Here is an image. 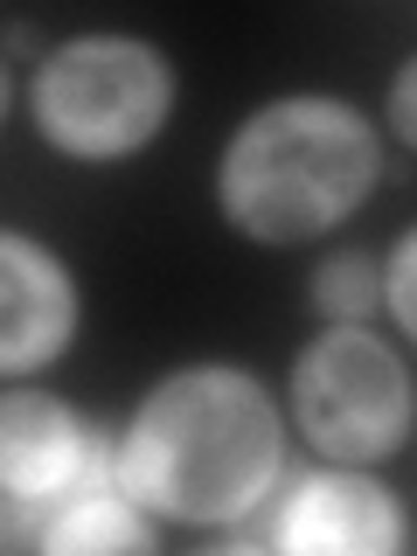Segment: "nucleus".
<instances>
[{"mask_svg": "<svg viewBox=\"0 0 417 556\" xmlns=\"http://www.w3.org/2000/svg\"><path fill=\"white\" fill-rule=\"evenodd\" d=\"M98 486L91 439L77 431V417L42 404V396H14L8 404V515L22 529L42 508H70L77 494Z\"/></svg>", "mask_w": 417, "mask_h": 556, "instance_id": "5", "label": "nucleus"}, {"mask_svg": "<svg viewBox=\"0 0 417 556\" xmlns=\"http://www.w3.org/2000/svg\"><path fill=\"white\" fill-rule=\"evenodd\" d=\"M271 543L300 549V556H382V549H396V508L369 480L313 473L292 486Z\"/></svg>", "mask_w": 417, "mask_h": 556, "instance_id": "6", "label": "nucleus"}, {"mask_svg": "<svg viewBox=\"0 0 417 556\" xmlns=\"http://www.w3.org/2000/svg\"><path fill=\"white\" fill-rule=\"evenodd\" d=\"M42 132L70 153H126L167 112V70L139 42H70L35 91Z\"/></svg>", "mask_w": 417, "mask_h": 556, "instance_id": "3", "label": "nucleus"}, {"mask_svg": "<svg viewBox=\"0 0 417 556\" xmlns=\"http://www.w3.org/2000/svg\"><path fill=\"white\" fill-rule=\"evenodd\" d=\"M0 265H8V341H0V355H8V369L49 362L70 334V286L22 237L0 243Z\"/></svg>", "mask_w": 417, "mask_h": 556, "instance_id": "7", "label": "nucleus"}, {"mask_svg": "<svg viewBox=\"0 0 417 556\" xmlns=\"http://www.w3.org/2000/svg\"><path fill=\"white\" fill-rule=\"evenodd\" d=\"M300 425L313 431V445L341 452V459H376L404 439L410 390L396 355L369 334H327L300 362Z\"/></svg>", "mask_w": 417, "mask_h": 556, "instance_id": "4", "label": "nucleus"}, {"mask_svg": "<svg viewBox=\"0 0 417 556\" xmlns=\"http://www.w3.org/2000/svg\"><path fill=\"white\" fill-rule=\"evenodd\" d=\"M390 306H396V320L417 334V237L396 251V265H390Z\"/></svg>", "mask_w": 417, "mask_h": 556, "instance_id": "10", "label": "nucleus"}, {"mask_svg": "<svg viewBox=\"0 0 417 556\" xmlns=\"http://www.w3.org/2000/svg\"><path fill=\"white\" fill-rule=\"evenodd\" d=\"M376 174V147L355 112L320 98L271 104L237 132L223 161V208L251 237H306L362 202Z\"/></svg>", "mask_w": 417, "mask_h": 556, "instance_id": "2", "label": "nucleus"}, {"mask_svg": "<svg viewBox=\"0 0 417 556\" xmlns=\"http://www.w3.org/2000/svg\"><path fill=\"white\" fill-rule=\"evenodd\" d=\"M313 300L334 313V320H355V313H369V300H376V271L362 265V257H334V265L320 271V286H313Z\"/></svg>", "mask_w": 417, "mask_h": 556, "instance_id": "9", "label": "nucleus"}, {"mask_svg": "<svg viewBox=\"0 0 417 556\" xmlns=\"http://www.w3.org/2000/svg\"><path fill=\"white\" fill-rule=\"evenodd\" d=\"M35 543H49V549H147V529H139V515L98 480L91 494H77L56 521H42Z\"/></svg>", "mask_w": 417, "mask_h": 556, "instance_id": "8", "label": "nucleus"}, {"mask_svg": "<svg viewBox=\"0 0 417 556\" xmlns=\"http://www.w3.org/2000/svg\"><path fill=\"white\" fill-rule=\"evenodd\" d=\"M118 473L139 501L181 515L223 521L265 501L278 473V425L257 382L230 369H195L153 390V404L132 417V439Z\"/></svg>", "mask_w": 417, "mask_h": 556, "instance_id": "1", "label": "nucleus"}, {"mask_svg": "<svg viewBox=\"0 0 417 556\" xmlns=\"http://www.w3.org/2000/svg\"><path fill=\"white\" fill-rule=\"evenodd\" d=\"M396 126H404V139H417V63L396 77Z\"/></svg>", "mask_w": 417, "mask_h": 556, "instance_id": "11", "label": "nucleus"}]
</instances>
